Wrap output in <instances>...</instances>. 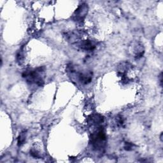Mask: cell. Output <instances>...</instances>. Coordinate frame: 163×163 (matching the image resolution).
Returning a JSON list of instances; mask_svg holds the SVG:
<instances>
[{
    "instance_id": "3",
    "label": "cell",
    "mask_w": 163,
    "mask_h": 163,
    "mask_svg": "<svg viewBox=\"0 0 163 163\" xmlns=\"http://www.w3.org/2000/svg\"><path fill=\"white\" fill-rule=\"evenodd\" d=\"M88 9L89 8L87 4L83 3L81 5H80L74 14V19L77 22L82 21L87 14Z\"/></svg>"
},
{
    "instance_id": "4",
    "label": "cell",
    "mask_w": 163,
    "mask_h": 163,
    "mask_svg": "<svg viewBox=\"0 0 163 163\" xmlns=\"http://www.w3.org/2000/svg\"><path fill=\"white\" fill-rule=\"evenodd\" d=\"M77 77L81 84L84 85L88 84L92 81L93 72L91 71H80L77 74Z\"/></svg>"
},
{
    "instance_id": "11",
    "label": "cell",
    "mask_w": 163,
    "mask_h": 163,
    "mask_svg": "<svg viewBox=\"0 0 163 163\" xmlns=\"http://www.w3.org/2000/svg\"><path fill=\"white\" fill-rule=\"evenodd\" d=\"M30 154L31 155L34 157H36V158H39L40 157V153H38V152L37 150H36L34 149H31L30 150Z\"/></svg>"
},
{
    "instance_id": "7",
    "label": "cell",
    "mask_w": 163,
    "mask_h": 163,
    "mask_svg": "<svg viewBox=\"0 0 163 163\" xmlns=\"http://www.w3.org/2000/svg\"><path fill=\"white\" fill-rule=\"evenodd\" d=\"M26 141V131L22 132L17 138V145L19 147L22 146Z\"/></svg>"
},
{
    "instance_id": "2",
    "label": "cell",
    "mask_w": 163,
    "mask_h": 163,
    "mask_svg": "<svg viewBox=\"0 0 163 163\" xmlns=\"http://www.w3.org/2000/svg\"><path fill=\"white\" fill-rule=\"evenodd\" d=\"M106 136L103 127H99L92 133L90 137V143L96 150L104 149L106 145Z\"/></svg>"
},
{
    "instance_id": "5",
    "label": "cell",
    "mask_w": 163,
    "mask_h": 163,
    "mask_svg": "<svg viewBox=\"0 0 163 163\" xmlns=\"http://www.w3.org/2000/svg\"><path fill=\"white\" fill-rule=\"evenodd\" d=\"M77 45L81 49L85 51H92L96 48V45L94 42L88 40L80 41L78 42Z\"/></svg>"
},
{
    "instance_id": "1",
    "label": "cell",
    "mask_w": 163,
    "mask_h": 163,
    "mask_svg": "<svg viewBox=\"0 0 163 163\" xmlns=\"http://www.w3.org/2000/svg\"><path fill=\"white\" fill-rule=\"evenodd\" d=\"M44 72V67H39L37 69L26 70L23 74V77L26 79L27 82L31 84H34L42 86L44 84L43 77Z\"/></svg>"
},
{
    "instance_id": "6",
    "label": "cell",
    "mask_w": 163,
    "mask_h": 163,
    "mask_svg": "<svg viewBox=\"0 0 163 163\" xmlns=\"http://www.w3.org/2000/svg\"><path fill=\"white\" fill-rule=\"evenodd\" d=\"M133 52L135 53V56H134L135 58L137 59L141 58L144 53L143 47L141 45H140L138 43L136 44L133 48Z\"/></svg>"
},
{
    "instance_id": "8",
    "label": "cell",
    "mask_w": 163,
    "mask_h": 163,
    "mask_svg": "<svg viewBox=\"0 0 163 163\" xmlns=\"http://www.w3.org/2000/svg\"><path fill=\"white\" fill-rule=\"evenodd\" d=\"M91 120H92V122L93 124H99L103 122L104 118L102 115H101L99 114H95L92 117Z\"/></svg>"
},
{
    "instance_id": "10",
    "label": "cell",
    "mask_w": 163,
    "mask_h": 163,
    "mask_svg": "<svg viewBox=\"0 0 163 163\" xmlns=\"http://www.w3.org/2000/svg\"><path fill=\"white\" fill-rule=\"evenodd\" d=\"M134 145L130 142H125L124 145V149L126 150H131L133 148Z\"/></svg>"
},
{
    "instance_id": "9",
    "label": "cell",
    "mask_w": 163,
    "mask_h": 163,
    "mask_svg": "<svg viewBox=\"0 0 163 163\" xmlns=\"http://www.w3.org/2000/svg\"><path fill=\"white\" fill-rule=\"evenodd\" d=\"M24 59V53L21 50H20L19 52L17 53V60L18 62H23Z\"/></svg>"
}]
</instances>
